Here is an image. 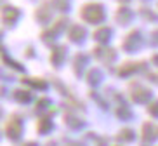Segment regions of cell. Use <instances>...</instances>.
<instances>
[]
</instances>
